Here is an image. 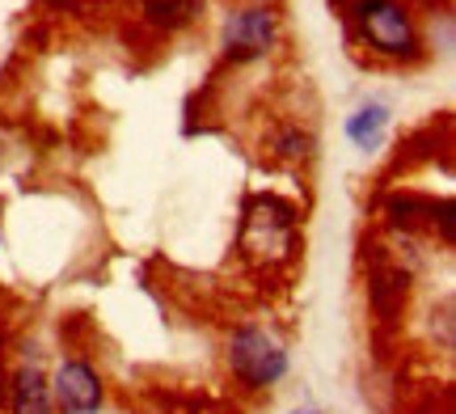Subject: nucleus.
Here are the masks:
<instances>
[{
  "instance_id": "1",
  "label": "nucleus",
  "mask_w": 456,
  "mask_h": 414,
  "mask_svg": "<svg viewBox=\"0 0 456 414\" xmlns=\"http://www.w3.org/2000/svg\"><path fill=\"white\" fill-rule=\"evenodd\" d=\"M355 30L359 38L385 55V60H402V64H414L423 60V38H419V26H414V13H410L402 0H355Z\"/></svg>"
},
{
  "instance_id": "2",
  "label": "nucleus",
  "mask_w": 456,
  "mask_h": 414,
  "mask_svg": "<svg viewBox=\"0 0 456 414\" xmlns=\"http://www.w3.org/2000/svg\"><path fill=\"white\" fill-rule=\"evenodd\" d=\"M228 368L245 389H271L288 377V351L262 326H241L228 338Z\"/></svg>"
},
{
  "instance_id": "3",
  "label": "nucleus",
  "mask_w": 456,
  "mask_h": 414,
  "mask_svg": "<svg viewBox=\"0 0 456 414\" xmlns=\"http://www.w3.org/2000/svg\"><path fill=\"white\" fill-rule=\"evenodd\" d=\"M241 246L254 254L258 246H266L262 254H279V258H288L296 246V207L283 199H271V195H262L245 207V237Z\"/></svg>"
},
{
  "instance_id": "4",
  "label": "nucleus",
  "mask_w": 456,
  "mask_h": 414,
  "mask_svg": "<svg viewBox=\"0 0 456 414\" xmlns=\"http://www.w3.org/2000/svg\"><path fill=\"white\" fill-rule=\"evenodd\" d=\"M275 13L271 9H237L224 21V55L232 64H249L262 60L266 51L275 47Z\"/></svg>"
},
{
  "instance_id": "5",
  "label": "nucleus",
  "mask_w": 456,
  "mask_h": 414,
  "mask_svg": "<svg viewBox=\"0 0 456 414\" xmlns=\"http://www.w3.org/2000/svg\"><path fill=\"white\" fill-rule=\"evenodd\" d=\"M51 406L64 414H98L102 406V377L85 360H64L51 377Z\"/></svg>"
},
{
  "instance_id": "6",
  "label": "nucleus",
  "mask_w": 456,
  "mask_h": 414,
  "mask_svg": "<svg viewBox=\"0 0 456 414\" xmlns=\"http://www.w3.org/2000/svg\"><path fill=\"white\" fill-rule=\"evenodd\" d=\"M9 406H13V414H51L55 406H51L47 377L38 368H21L9 385Z\"/></svg>"
},
{
  "instance_id": "7",
  "label": "nucleus",
  "mask_w": 456,
  "mask_h": 414,
  "mask_svg": "<svg viewBox=\"0 0 456 414\" xmlns=\"http://www.w3.org/2000/svg\"><path fill=\"white\" fill-rule=\"evenodd\" d=\"M368 296H372V309L380 321H397L402 304H406V271H376Z\"/></svg>"
},
{
  "instance_id": "8",
  "label": "nucleus",
  "mask_w": 456,
  "mask_h": 414,
  "mask_svg": "<svg viewBox=\"0 0 456 414\" xmlns=\"http://www.w3.org/2000/svg\"><path fill=\"white\" fill-rule=\"evenodd\" d=\"M385 127H389V110L380 101H368V106H359L355 115L346 118V135L359 149H376L385 140Z\"/></svg>"
},
{
  "instance_id": "9",
  "label": "nucleus",
  "mask_w": 456,
  "mask_h": 414,
  "mask_svg": "<svg viewBox=\"0 0 456 414\" xmlns=\"http://www.w3.org/2000/svg\"><path fill=\"white\" fill-rule=\"evenodd\" d=\"M203 0H144V21L157 30H182L191 26Z\"/></svg>"
},
{
  "instance_id": "10",
  "label": "nucleus",
  "mask_w": 456,
  "mask_h": 414,
  "mask_svg": "<svg viewBox=\"0 0 456 414\" xmlns=\"http://www.w3.org/2000/svg\"><path fill=\"white\" fill-rule=\"evenodd\" d=\"M271 152H275L279 161H309L313 157V135L300 132V127H288V132H279L271 140Z\"/></svg>"
}]
</instances>
